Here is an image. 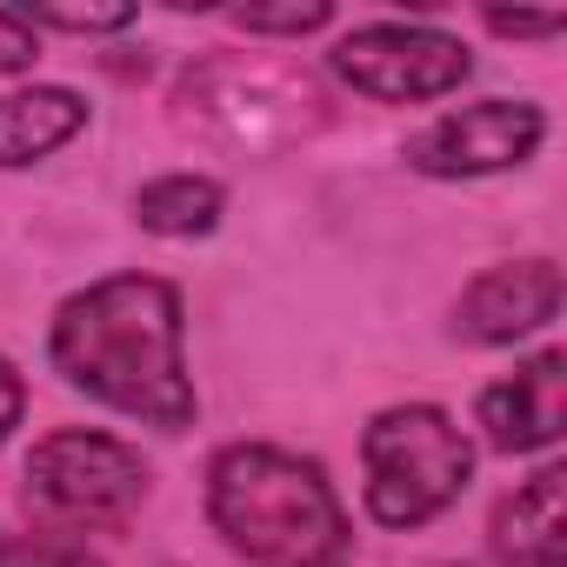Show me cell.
<instances>
[{
	"instance_id": "cell-1",
	"label": "cell",
	"mask_w": 567,
	"mask_h": 567,
	"mask_svg": "<svg viewBox=\"0 0 567 567\" xmlns=\"http://www.w3.org/2000/svg\"><path fill=\"white\" fill-rule=\"evenodd\" d=\"M48 354L68 388L87 401L147 421V427H194V374L181 348V295L154 274H114L68 295L48 334Z\"/></svg>"
},
{
	"instance_id": "cell-2",
	"label": "cell",
	"mask_w": 567,
	"mask_h": 567,
	"mask_svg": "<svg viewBox=\"0 0 567 567\" xmlns=\"http://www.w3.org/2000/svg\"><path fill=\"white\" fill-rule=\"evenodd\" d=\"M207 520L247 567H348V507L321 461L234 441L207 467Z\"/></svg>"
},
{
	"instance_id": "cell-3",
	"label": "cell",
	"mask_w": 567,
	"mask_h": 567,
	"mask_svg": "<svg viewBox=\"0 0 567 567\" xmlns=\"http://www.w3.org/2000/svg\"><path fill=\"white\" fill-rule=\"evenodd\" d=\"M174 107H181L187 134L214 141L227 154H247V161L288 154L308 134H321V121H328L321 81L274 54H214V61L187 68Z\"/></svg>"
},
{
	"instance_id": "cell-4",
	"label": "cell",
	"mask_w": 567,
	"mask_h": 567,
	"mask_svg": "<svg viewBox=\"0 0 567 567\" xmlns=\"http://www.w3.org/2000/svg\"><path fill=\"white\" fill-rule=\"evenodd\" d=\"M361 467H368V514L381 527H421L434 514H447L474 474V447L454 427V414L408 401L368 421L361 434Z\"/></svg>"
},
{
	"instance_id": "cell-5",
	"label": "cell",
	"mask_w": 567,
	"mask_h": 567,
	"mask_svg": "<svg viewBox=\"0 0 567 567\" xmlns=\"http://www.w3.org/2000/svg\"><path fill=\"white\" fill-rule=\"evenodd\" d=\"M141 501H147L141 454L94 427H61V434L34 441V454L21 467V507L34 514L41 534H61V540L121 527Z\"/></svg>"
},
{
	"instance_id": "cell-6",
	"label": "cell",
	"mask_w": 567,
	"mask_h": 567,
	"mask_svg": "<svg viewBox=\"0 0 567 567\" xmlns=\"http://www.w3.org/2000/svg\"><path fill=\"white\" fill-rule=\"evenodd\" d=\"M334 74L374 101H434L467 81V48L421 21H374L334 48Z\"/></svg>"
},
{
	"instance_id": "cell-7",
	"label": "cell",
	"mask_w": 567,
	"mask_h": 567,
	"mask_svg": "<svg viewBox=\"0 0 567 567\" xmlns=\"http://www.w3.org/2000/svg\"><path fill=\"white\" fill-rule=\"evenodd\" d=\"M547 121L534 101H474L461 114L427 121L421 134H408L401 161L427 181H481V174H507L540 147Z\"/></svg>"
},
{
	"instance_id": "cell-8",
	"label": "cell",
	"mask_w": 567,
	"mask_h": 567,
	"mask_svg": "<svg viewBox=\"0 0 567 567\" xmlns=\"http://www.w3.org/2000/svg\"><path fill=\"white\" fill-rule=\"evenodd\" d=\"M560 315V267L554 260H501L467 280V295L454 301V334L474 348H507Z\"/></svg>"
},
{
	"instance_id": "cell-9",
	"label": "cell",
	"mask_w": 567,
	"mask_h": 567,
	"mask_svg": "<svg viewBox=\"0 0 567 567\" xmlns=\"http://www.w3.org/2000/svg\"><path fill=\"white\" fill-rule=\"evenodd\" d=\"M481 427H487V447H501V454L554 447L567 427V361L547 348V354L520 361L507 381H494L481 394Z\"/></svg>"
},
{
	"instance_id": "cell-10",
	"label": "cell",
	"mask_w": 567,
	"mask_h": 567,
	"mask_svg": "<svg viewBox=\"0 0 567 567\" xmlns=\"http://www.w3.org/2000/svg\"><path fill=\"white\" fill-rule=\"evenodd\" d=\"M487 547L501 567H567V474L540 467L494 507Z\"/></svg>"
},
{
	"instance_id": "cell-11",
	"label": "cell",
	"mask_w": 567,
	"mask_h": 567,
	"mask_svg": "<svg viewBox=\"0 0 567 567\" xmlns=\"http://www.w3.org/2000/svg\"><path fill=\"white\" fill-rule=\"evenodd\" d=\"M87 127L81 94L68 87H28V94H0V167H34L54 147H68Z\"/></svg>"
},
{
	"instance_id": "cell-12",
	"label": "cell",
	"mask_w": 567,
	"mask_h": 567,
	"mask_svg": "<svg viewBox=\"0 0 567 567\" xmlns=\"http://www.w3.org/2000/svg\"><path fill=\"white\" fill-rule=\"evenodd\" d=\"M134 220L161 240H194L220 220V187L207 174H161L134 194Z\"/></svg>"
},
{
	"instance_id": "cell-13",
	"label": "cell",
	"mask_w": 567,
	"mask_h": 567,
	"mask_svg": "<svg viewBox=\"0 0 567 567\" xmlns=\"http://www.w3.org/2000/svg\"><path fill=\"white\" fill-rule=\"evenodd\" d=\"M0 567H101V560L61 534H8L0 540Z\"/></svg>"
},
{
	"instance_id": "cell-14",
	"label": "cell",
	"mask_w": 567,
	"mask_h": 567,
	"mask_svg": "<svg viewBox=\"0 0 567 567\" xmlns=\"http://www.w3.org/2000/svg\"><path fill=\"white\" fill-rule=\"evenodd\" d=\"M28 28H61V34H121L134 8H28Z\"/></svg>"
},
{
	"instance_id": "cell-15",
	"label": "cell",
	"mask_w": 567,
	"mask_h": 567,
	"mask_svg": "<svg viewBox=\"0 0 567 567\" xmlns=\"http://www.w3.org/2000/svg\"><path fill=\"white\" fill-rule=\"evenodd\" d=\"M328 21L334 14L321 8V0H308V8H240L234 14V28H247V34H315Z\"/></svg>"
},
{
	"instance_id": "cell-16",
	"label": "cell",
	"mask_w": 567,
	"mask_h": 567,
	"mask_svg": "<svg viewBox=\"0 0 567 567\" xmlns=\"http://www.w3.org/2000/svg\"><path fill=\"white\" fill-rule=\"evenodd\" d=\"M28 61H34V28H28L21 14L0 8V74H14V68H28Z\"/></svg>"
},
{
	"instance_id": "cell-17",
	"label": "cell",
	"mask_w": 567,
	"mask_h": 567,
	"mask_svg": "<svg viewBox=\"0 0 567 567\" xmlns=\"http://www.w3.org/2000/svg\"><path fill=\"white\" fill-rule=\"evenodd\" d=\"M494 34H514V41H540V34H560L567 21L560 14H487Z\"/></svg>"
},
{
	"instance_id": "cell-18",
	"label": "cell",
	"mask_w": 567,
	"mask_h": 567,
	"mask_svg": "<svg viewBox=\"0 0 567 567\" xmlns=\"http://www.w3.org/2000/svg\"><path fill=\"white\" fill-rule=\"evenodd\" d=\"M21 408H28V388H21V374L8 361H0V441L21 427Z\"/></svg>"
}]
</instances>
